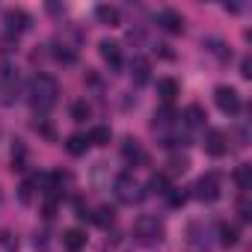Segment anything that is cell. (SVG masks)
Returning a JSON list of instances; mask_svg holds the SVG:
<instances>
[{"label":"cell","instance_id":"20","mask_svg":"<svg viewBox=\"0 0 252 252\" xmlns=\"http://www.w3.org/2000/svg\"><path fill=\"white\" fill-rule=\"evenodd\" d=\"M24 163H27V146L21 140H15V146H12V169H24Z\"/></svg>","mask_w":252,"mask_h":252},{"label":"cell","instance_id":"28","mask_svg":"<svg viewBox=\"0 0 252 252\" xmlns=\"http://www.w3.org/2000/svg\"><path fill=\"white\" fill-rule=\"evenodd\" d=\"M33 199V181H24L21 184V202H30Z\"/></svg>","mask_w":252,"mask_h":252},{"label":"cell","instance_id":"24","mask_svg":"<svg viewBox=\"0 0 252 252\" xmlns=\"http://www.w3.org/2000/svg\"><path fill=\"white\" fill-rule=\"evenodd\" d=\"M166 199H169V205H172V208H181V205L187 202V193H184V190H178V187H169Z\"/></svg>","mask_w":252,"mask_h":252},{"label":"cell","instance_id":"1","mask_svg":"<svg viewBox=\"0 0 252 252\" xmlns=\"http://www.w3.org/2000/svg\"><path fill=\"white\" fill-rule=\"evenodd\" d=\"M60 98V83L51 77V74H36L33 83H30V104L33 110L39 113H48Z\"/></svg>","mask_w":252,"mask_h":252},{"label":"cell","instance_id":"22","mask_svg":"<svg viewBox=\"0 0 252 252\" xmlns=\"http://www.w3.org/2000/svg\"><path fill=\"white\" fill-rule=\"evenodd\" d=\"M92 220H95L101 228H110V225H113V220H116V214H113V208H107V205H104V208H98V214H95Z\"/></svg>","mask_w":252,"mask_h":252},{"label":"cell","instance_id":"23","mask_svg":"<svg viewBox=\"0 0 252 252\" xmlns=\"http://www.w3.org/2000/svg\"><path fill=\"white\" fill-rule=\"evenodd\" d=\"M237 214H240V220L243 222H252V202H249V196L243 193L240 196V202H237Z\"/></svg>","mask_w":252,"mask_h":252},{"label":"cell","instance_id":"19","mask_svg":"<svg viewBox=\"0 0 252 252\" xmlns=\"http://www.w3.org/2000/svg\"><path fill=\"white\" fill-rule=\"evenodd\" d=\"M92 146H110V140H113V131L110 128H104V125H98V128H92V134L86 137Z\"/></svg>","mask_w":252,"mask_h":252},{"label":"cell","instance_id":"29","mask_svg":"<svg viewBox=\"0 0 252 252\" xmlns=\"http://www.w3.org/2000/svg\"><path fill=\"white\" fill-rule=\"evenodd\" d=\"M240 74H243V77H252V63H249V60L240 63Z\"/></svg>","mask_w":252,"mask_h":252},{"label":"cell","instance_id":"7","mask_svg":"<svg viewBox=\"0 0 252 252\" xmlns=\"http://www.w3.org/2000/svg\"><path fill=\"white\" fill-rule=\"evenodd\" d=\"M98 51H101V57H104V63L113 68V71H119L122 68V48L116 45V42H110V39H104L101 45H98Z\"/></svg>","mask_w":252,"mask_h":252},{"label":"cell","instance_id":"6","mask_svg":"<svg viewBox=\"0 0 252 252\" xmlns=\"http://www.w3.org/2000/svg\"><path fill=\"white\" fill-rule=\"evenodd\" d=\"M202 146H205V152H208L211 158H222V155L228 152V140H225L222 131H208Z\"/></svg>","mask_w":252,"mask_h":252},{"label":"cell","instance_id":"4","mask_svg":"<svg viewBox=\"0 0 252 252\" xmlns=\"http://www.w3.org/2000/svg\"><path fill=\"white\" fill-rule=\"evenodd\" d=\"M193 196L199 202H217L220 199V178L217 175H202L193 187Z\"/></svg>","mask_w":252,"mask_h":252},{"label":"cell","instance_id":"8","mask_svg":"<svg viewBox=\"0 0 252 252\" xmlns=\"http://www.w3.org/2000/svg\"><path fill=\"white\" fill-rule=\"evenodd\" d=\"M158 24H160L166 33H172V36H178V33L184 30V18H181L175 9H163V12L158 15Z\"/></svg>","mask_w":252,"mask_h":252},{"label":"cell","instance_id":"16","mask_svg":"<svg viewBox=\"0 0 252 252\" xmlns=\"http://www.w3.org/2000/svg\"><path fill=\"white\" fill-rule=\"evenodd\" d=\"M65 149H68V155L80 158V155H86V149H89V140H86L83 134H71V137L65 140Z\"/></svg>","mask_w":252,"mask_h":252},{"label":"cell","instance_id":"10","mask_svg":"<svg viewBox=\"0 0 252 252\" xmlns=\"http://www.w3.org/2000/svg\"><path fill=\"white\" fill-rule=\"evenodd\" d=\"M131 77H134L137 86L149 83V77H152V65H149L146 57H134V63H131Z\"/></svg>","mask_w":252,"mask_h":252},{"label":"cell","instance_id":"2","mask_svg":"<svg viewBox=\"0 0 252 252\" xmlns=\"http://www.w3.org/2000/svg\"><path fill=\"white\" fill-rule=\"evenodd\" d=\"M134 234H137L140 243L152 246V243H160L166 231H163V222H160L158 217H152V214H140V217L134 220Z\"/></svg>","mask_w":252,"mask_h":252},{"label":"cell","instance_id":"9","mask_svg":"<svg viewBox=\"0 0 252 252\" xmlns=\"http://www.w3.org/2000/svg\"><path fill=\"white\" fill-rule=\"evenodd\" d=\"M6 27H9V33H24V30H30V15L24 9H9L6 12Z\"/></svg>","mask_w":252,"mask_h":252},{"label":"cell","instance_id":"26","mask_svg":"<svg viewBox=\"0 0 252 252\" xmlns=\"http://www.w3.org/2000/svg\"><path fill=\"white\" fill-rule=\"evenodd\" d=\"M54 57H57L60 63H65V65H71V63L77 60V54H74V51H68L65 45H63V48H57V51H54Z\"/></svg>","mask_w":252,"mask_h":252},{"label":"cell","instance_id":"17","mask_svg":"<svg viewBox=\"0 0 252 252\" xmlns=\"http://www.w3.org/2000/svg\"><path fill=\"white\" fill-rule=\"evenodd\" d=\"M237 240H240V228L231 225V222H222L220 225V243L222 246H237Z\"/></svg>","mask_w":252,"mask_h":252},{"label":"cell","instance_id":"13","mask_svg":"<svg viewBox=\"0 0 252 252\" xmlns=\"http://www.w3.org/2000/svg\"><path fill=\"white\" fill-rule=\"evenodd\" d=\"M63 246H65L68 252H80V249L86 246V234H83L80 228H68V231L63 234Z\"/></svg>","mask_w":252,"mask_h":252},{"label":"cell","instance_id":"18","mask_svg":"<svg viewBox=\"0 0 252 252\" xmlns=\"http://www.w3.org/2000/svg\"><path fill=\"white\" fill-rule=\"evenodd\" d=\"M184 119H187V125H190V128H199V125H205V110L199 107V104H190L187 110H184Z\"/></svg>","mask_w":252,"mask_h":252},{"label":"cell","instance_id":"11","mask_svg":"<svg viewBox=\"0 0 252 252\" xmlns=\"http://www.w3.org/2000/svg\"><path fill=\"white\" fill-rule=\"evenodd\" d=\"M122 158L128 160V163H146V152L137 140H125L122 143Z\"/></svg>","mask_w":252,"mask_h":252},{"label":"cell","instance_id":"21","mask_svg":"<svg viewBox=\"0 0 252 252\" xmlns=\"http://www.w3.org/2000/svg\"><path fill=\"white\" fill-rule=\"evenodd\" d=\"M89 116H92V107H89L86 101H74V104H71V119H74V122H86Z\"/></svg>","mask_w":252,"mask_h":252},{"label":"cell","instance_id":"5","mask_svg":"<svg viewBox=\"0 0 252 252\" xmlns=\"http://www.w3.org/2000/svg\"><path fill=\"white\" fill-rule=\"evenodd\" d=\"M214 101L222 113H237L240 110V95L231 89V86H217L214 89Z\"/></svg>","mask_w":252,"mask_h":252},{"label":"cell","instance_id":"12","mask_svg":"<svg viewBox=\"0 0 252 252\" xmlns=\"http://www.w3.org/2000/svg\"><path fill=\"white\" fill-rule=\"evenodd\" d=\"M178 92H181V89H178V80H172V77L158 80V95H160V101H163V104H172Z\"/></svg>","mask_w":252,"mask_h":252},{"label":"cell","instance_id":"27","mask_svg":"<svg viewBox=\"0 0 252 252\" xmlns=\"http://www.w3.org/2000/svg\"><path fill=\"white\" fill-rule=\"evenodd\" d=\"M169 166H172V172H184L190 163H187V158H172V160H169Z\"/></svg>","mask_w":252,"mask_h":252},{"label":"cell","instance_id":"25","mask_svg":"<svg viewBox=\"0 0 252 252\" xmlns=\"http://www.w3.org/2000/svg\"><path fill=\"white\" fill-rule=\"evenodd\" d=\"M149 187H152L155 193H163V196L169 193V181H166V175H155V178L149 181Z\"/></svg>","mask_w":252,"mask_h":252},{"label":"cell","instance_id":"14","mask_svg":"<svg viewBox=\"0 0 252 252\" xmlns=\"http://www.w3.org/2000/svg\"><path fill=\"white\" fill-rule=\"evenodd\" d=\"M95 18L101 21V24H107V27H119V9L116 6H107V3H101V6H95Z\"/></svg>","mask_w":252,"mask_h":252},{"label":"cell","instance_id":"15","mask_svg":"<svg viewBox=\"0 0 252 252\" xmlns=\"http://www.w3.org/2000/svg\"><path fill=\"white\" fill-rule=\"evenodd\" d=\"M234 184H237L243 193L252 190V166H249V163H240V166L234 169Z\"/></svg>","mask_w":252,"mask_h":252},{"label":"cell","instance_id":"3","mask_svg":"<svg viewBox=\"0 0 252 252\" xmlns=\"http://www.w3.org/2000/svg\"><path fill=\"white\" fill-rule=\"evenodd\" d=\"M116 196H119V202H125V205H137V202H143V184L131 175V172H122L119 178H116Z\"/></svg>","mask_w":252,"mask_h":252}]
</instances>
